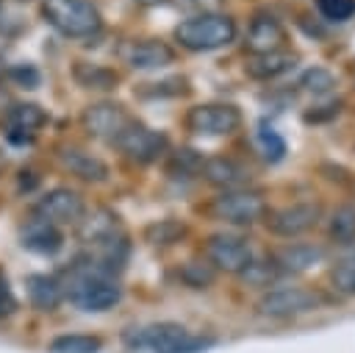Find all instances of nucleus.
Listing matches in <instances>:
<instances>
[{
  "label": "nucleus",
  "instance_id": "obj_6",
  "mask_svg": "<svg viewBox=\"0 0 355 353\" xmlns=\"http://www.w3.org/2000/svg\"><path fill=\"white\" fill-rule=\"evenodd\" d=\"M214 217L222 220V222H230V225H252L258 220L266 217V203L261 197V192H252V189H227L222 192L214 206H211Z\"/></svg>",
  "mask_w": 355,
  "mask_h": 353
},
{
  "label": "nucleus",
  "instance_id": "obj_24",
  "mask_svg": "<svg viewBox=\"0 0 355 353\" xmlns=\"http://www.w3.org/2000/svg\"><path fill=\"white\" fill-rule=\"evenodd\" d=\"M327 233H330V239H336L338 245L355 242V206H341V208H336Z\"/></svg>",
  "mask_w": 355,
  "mask_h": 353
},
{
  "label": "nucleus",
  "instance_id": "obj_25",
  "mask_svg": "<svg viewBox=\"0 0 355 353\" xmlns=\"http://www.w3.org/2000/svg\"><path fill=\"white\" fill-rule=\"evenodd\" d=\"M244 281L250 284V286H269L280 272H277V267L272 264V261H250L247 267H244Z\"/></svg>",
  "mask_w": 355,
  "mask_h": 353
},
{
  "label": "nucleus",
  "instance_id": "obj_23",
  "mask_svg": "<svg viewBox=\"0 0 355 353\" xmlns=\"http://www.w3.org/2000/svg\"><path fill=\"white\" fill-rule=\"evenodd\" d=\"M100 339L89 334H64L50 342V353H97Z\"/></svg>",
  "mask_w": 355,
  "mask_h": 353
},
{
  "label": "nucleus",
  "instance_id": "obj_4",
  "mask_svg": "<svg viewBox=\"0 0 355 353\" xmlns=\"http://www.w3.org/2000/svg\"><path fill=\"white\" fill-rule=\"evenodd\" d=\"M119 297H122V289L116 286L114 278L89 272V270H83L69 286V300L80 311H108L119 303Z\"/></svg>",
  "mask_w": 355,
  "mask_h": 353
},
{
  "label": "nucleus",
  "instance_id": "obj_10",
  "mask_svg": "<svg viewBox=\"0 0 355 353\" xmlns=\"http://www.w3.org/2000/svg\"><path fill=\"white\" fill-rule=\"evenodd\" d=\"M114 145L130 161L150 164V161H155L166 150V136L158 133V131H153V128H147V125H141V122H136V120H130V125L116 136Z\"/></svg>",
  "mask_w": 355,
  "mask_h": 353
},
{
  "label": "nucleus",
  "instance_id": "obj_14",
  "mask_svg": "<svg viewBox=\"0 0 355 353\" xmlns=\"http://www.w3.org/2000/svg\"><path fill=\"white\" fill-rule=\"evenodd\" d=\"M322 258H324V247L308 242H291L272 253V264L277 267V272H305Z\"/></svg>",
  "mask_w": 355,
  "mask_h": 353
},
{
  "label": "nucleus",
  "instance_id": "obj_29",
  "mask_svg": "<svg viewBox=\"0 0 355 353\" xmlns=\"http://www.w3.org/2000/svg\"><path fill=\"white\" fill-rule=\"evenodd\" d=\"M302 86H305V89H311V92H316V95L330 92V89H333V75H330L327 69H319V67H316V69L305 72Z\"/></svg>",
  "mask_w": 355,
  "mask_h": 353
},
{
  "label": "nucleus",
  "instance_id": "obj_7",
  "mask_svg": "<svg viewBox=\"0 0 355 353\" xmlns=\"http://www.w3.org/2000/svg\"><path fill=\"white\" fill-rule=\"evenodd\" d=\"M239 125L241 111L230 103H200L186 114V128L200 136H227Z\"/></svg>",
  "mask_w": 355,
  "mask_h": 353
},
{
  "label": "nucleus",
  "instance_id": "obj_9",
  "mask_svg": "<svg viewBox=\"0 0 355 353\" xmlns=\"http://www.w3.org/2000/svg\"><path fill=\"white\" fill-rule=\"evenodd\" d=\"M205 256H208V264L214 270L233 272V275H241L244 267L252 261L250 242L239 233H214V236H208Z\"/></svg>",
  "mask_w": 355,
  "mask_h": 353
},
{
  "label": "nucleus",
  "instance_id": "obj_21",
  "mask_svg": "<svg viewBox=\"0 0 355 353\" xmlns=\"http://www.w3.org/2000/svg\"><path fill=\"white\" fill-rule=\"evenodd\" d=\"M330 284L341 295H355V242L344 245L330 267Z\"/></svg>",
  "mask_w": 355,
  "mask_h": 353
},
{
  "label": "nucleus",
  "instance_id": "obj_16",
  "mask_svg": "<svg viewBox=\"0 0 355 353\" xmlns=\"http://www.w3.org/2000/svg\"><path fill=\"white\" fill-rule=\"evenodd\" d=\"M200 172H202V178L208 181V183H214V186H219V189H241L247 181H250V175H247V170L239 164V161H233V158H225V156H211V158H205L202 164H200Z\"/></svg>",
  "mask_w": 355,
  "mask_h": 353
},
{
  "label": "nucleus",
  "instance_id": "obj_27",
  "mask_svg": "<svg viewBox=\"0 0 355 353\" xmlns=\"http://www.w3.org/2000/svg\"><path fill=\"white\" fill-rule=\"evenodd\" d=\"M183 225L180 222H175V220H161V222H155V225H150L147 228V239L153 242V245H169V242H175L178 236H183Z\"/></svg>",
  "mask_w": 355,
  "mask_h": 353
},
{
  "label": "nucleus",
  "instance_id": "obj_22",
  "mask_svg": "<svg viewBox=\"0 0 355 353\" xmlns=\"http://www.w3.org/2000/svg\"><path fill=\"white\" fill-rule=\"evenodd\" d=\"M47 122V114L36 106V103H17L8 108L6 114V125L11 131H22V133H33L36 128H42Z\"/></svg>",
  "mask_w": 355,
  "mask_h": 353
},
{
  "label": "nucleus",
  "instance_id": "obj_15",
  "mask_svg": "<svg viewBox=\"0 0 355 353\" xmlns=\"http://www.w3.org/2000/svg\"><path fill=\"white\" fill-rule=\"evenodd\" d=\"M283 42H286L283 25L272 14H255V19L250 22V33H247V50L252 56L275 53L283 47Z\"/></svg>",
  "mask_w": 355,
  "mask_h": 353
},
{
  "label": "nucleus",
  "instance_id": "obj_18",
  "mask_svg": "<svg viewBox=\"0 0 355 353\" xmlns=\"http://www.w3.org/2000/svg\"><path fill=\"white\" fill-rule=\"evenodd\" d=\"M58 158L72 175H78L83 181H105V175H108L105 161H100L97 156H92V153L80 150V147H64L58 153Z\"/></svg>",
  "mask_w": 355,
  "mask_h": 353
},
{
  "label": "nucleus",
  "instance_id": "obj_11",
  "mask_svg": "<svg viewBox=\"0 0 355 353\" xmlns=\"http://www.w3.org/2000/svg\"><path fill=\"white\" fill-rule=\"evenodd\" d=\"M36 211H39L42 220H47L53 225H78L83 220V214H86V203L75 189L58 186V189L47 192L39 200Z\"/></svg>",
  "mask_w": 355,
  "mask_h": 353
},
{
  "label": "nucleus",
  "instance_id": "obj_5",
  "mask_svg": "<svg viewBox=\"0 0 355 353\" xmlns=\"http://www.w3.org/2000/svg\"><path fill=\"white\" fill-rule=\"evenodd\" d=\"M324 303V297L313 289L305 286H277V289H266L258 300V311L263 317H275V320H286V317H297V314H308L313 309H319Z\"/></svg>",
  "mask_w": 355,
  "mask_h": 353
},
{
  "label": "nucleus",
  "instance_id": "obj_31",
  "mask_svg": "<svg viewBox=\"0 0 355 353\" xmlns=\"http://www.w3.org/2000/svg\"><path fill=\"white\" fill-rule=\"evenodd\" d=\"M186 6L200 8V14H211V11L219 8V0H186Z\"/></svg>",
  "mask_w": 355,
  "mask_h": 353
},
{
  "label": "nucleus",
  "instance_id": "obj_8",
  "mask_svg": "<svg viewBox=\"0 0 355 353\" xmlns=\"http://www.w3.org/2000/svg\"><path fill=\"white\" fill-rule=\"evenodd\" d=\"M319 220H322V206L316 200H300V203H291V206L269 211L266 214V228L275 236L294 239V236H302L311 228H316Z\"/></svg>",
  "mask_w": 355,
  "mask_h": 353
},
{
  "label": "nucleus",
  "instance_id": "obj_30",
  "mask_svg": "<svg viewBox=\"0 0 355 353\" xmlns=\"http://www.w3.org/2000/svg\"><path fill=\"white\" fill-rule=\"evenodd\" d=\"M8 311H14V295H11V289H8L6 275L0 272V317L8 314Z\"/></svg>",
  "mask_w": 355,
  "mask_h": 353
},
{
  "label": "nucleus",
  "instance_id": "obj_3",
  "mask_svg": "<svg viewBox=\"0 0 355 353\" xmlns=\"http://www.w3.org/2000/svg\"><path fill=\"white\" fill-rule=\"evenodd\" d=\"M125 339H128V345L144 347L150 353H197L211 345L208 339L194 336L180 322H155V325L139 328L136 334H128Z\"/></svg>",
  "mask_w": 355,
  "mask_h": 353
},
{
  "label": "nucleus",
  "instance_id": "obj_19",
  "mask_svg": "<svg viewBox=\"0 0 355 353\" xmlns=\"http://www.w3.org/2000/svg\"><path fill=\"white\" fill-rule=\"evenodd\" d=\"M291 67H294V53L275 50V53L252 56L250 64H247V75H250V78H258V81H269V78L283 75V72L291 69Z\"/></svg>",
  "mask_w": 355,
  "mask_h": 353
},
{
  "label": "nucleus",
  "instance_id": "obj_12",
  "mask_svg": "<svg viewBox=\"0 0 355 353\" xmlns=\"http://www.w3.org/2000/svg\"><path fill=\"white\" fill-rule=\"evenodd\" d=\"M130 120L133 117L119 103H94L83 114L86 131L97 139H105V142H116V136L130 125Z\"/></svg>",
  "mask_w": 355,
  "mask_h": 353
},
{
  "label": "nucleus",
  "instance_id": "obj_1",
  "mask_svg": "<svg viewBox=\"0 0 355 353\" xmlns=\"http://www.w3.org/2000/svg\"><path fill=\"white\" fill-rule=\"evenodd\" d=\"M175 39L180 42V47L194 50V53L216 50L236 39V22H233V17H227L222 11L197 14V17L183 19L175 28Z\"/></svg>",
  "mask_w": 355,
  "mask_h": 353
},
{
  "label": "nucleus",
  "instance_id": "obj_28",
  "mask_svg": "<svg viewBox=\"0 0 355 353\" xmlns=\"http://www.w3.org/2000/svg\"><path fill=\"white\" fill-rule=\"evenodd\" d=\"M316 8L322 11L324 19L341 22L355 14V0H316Z\"/></svg>",
  "mask_w": 355,
  "mask_h": 353
},
{
  "label": "nucleus",
  "instance_id": "obj_13",
  "mask_svg": "<svg viewBox=\"0 0 355 353\" xmlns=\"http://www.w3.org/2000/svg\"><path fill=\"white\" fill-rule=\"evenodd\" d=\"M125 61L133 69H161L166 64L175 61V50L161 42V39H139V42H128L122 50Z\"/></svg>",
  "mask_w": 355,
  "mask_h": 353
},
{
  "label": "nucleus",
  "instance_id": "obj_26",
  "mask_svg": "<svg viewBox=\"0 0 355 353\" xmlns=\"http://www.w3.org/2000/svg\"><path fill=\"white\" fill-rule=\"evenodd\" d=\"M214 267L208 264V261H189L186 267H183V281L189 284V286H194V289H205L211 281H214Z\"/></svg>",
  "mask_w": 355,
  "mask_h": 353
},
{
  "label": "nucleus",
  "instance_id": "obj_17",
  "mask_svg": "<svg viewBox=\"0 0 355 353\" xmlns=\"http://www.w3.org/2000/svg\"><path fill=\"white\" fill-rule=\"evenodd\" d=\"M22 245L28 250H33V253L50 256V253H55L61 247V231H58V225L36 217L22 228Z\"/></svg>",
  "mask_w": 355,
  "mask_h": 353
},
{
  "label": "nucleus",
  "instance_id": "obj_2",
  "mask_svg": "<svg viewBox=\"0 0 355 353\" xmlns=\"http://www.w3.org/2000/svg\"><path fill=\"white\" fill-rule=\"evenodd\" d=\"M42 14L58 33L72 39L94 36L103 25L97 6L89 0H42Z\"/></svg>",
  "mask_w": 355,
  "mask_h": 353
},
{
  "label": "nucleus",
  "instance_id": "obj_20",
  "mask_svg": "<svg viewBox=\"0 0 355 353\" xmlns=\"http://www.w3.org/2000/svg\"><path fill=\"white\" fill-rule=\"evenodd\" d=\"M28 295L39 311H53L64 297L61 284L53 275H31L28 278Z\"/></svg>",
  "mask_w": 355,
  "mask_h": 353
}]
</instances>
